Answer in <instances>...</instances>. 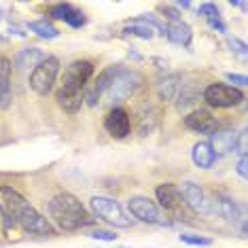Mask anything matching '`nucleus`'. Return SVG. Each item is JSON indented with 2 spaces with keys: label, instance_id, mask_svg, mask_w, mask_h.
Here are the masks:
<instances>
[{
  "label": "nucleus",
  "instance_id": "1",
  "mask_svg": "<svg viewBox=\"0 0 248 248\" xmlns=\"http://www.w3.org/2000/svg\"><path fill=\"white\" fill-rule=\"evenodd\" d=\"M0 214L4 218H9V221H13L15 225H19L26 233L41 235V238L55 235L51 223L19 191H15L11 187H0Z\"/></svg>",
  "mask_w": 248,
  "mask_h": 248
},
{
  "label": "nucleus",
  "instance_id": "2",
  "mask_svg": "<svg viewBox=\"0 0 248 248\" xmlns=\"http://www.w3.org/2000/svg\"><path fill=\"white\" fill-rule=\"evenodd\" d=\"M49 217L53 218V223L64 231H78L87 225L93 223V218L89 217L87 208L81 204L72 193H60L49 202Z\"/></svg>",
  "mask_w": 248,
  "mask_h": 248
},
{
  "label": "nucleus",
  "instance_id": "3",
  "mask_svg": "<svg viewBox=\"0 0 248 248\" xmlns=\"http://www.w3.org/2000/svg\"><path fill=\"white\" fill-rule=\"evenodd\" d=\"M144 77L140 75L138 70L125 68V66H117L115 75H112V81L106 87V100L108 102H125L127 98H132L134 93L142 87Z\"/></svg>",
  "mask_w": 248,
  "mask_h": 248
},
{
  "label": "nucleus",
  "instance_id": "4",
  "mask_svg": "<svg viewBox=\"0 0 248 248\" xmlns=\"http://www.w3.org/2000/svg\"><path fill=\"white\" fill-rule=\"evenodd\" d=\"M89 206H92L93 214L100 218V221L108 223L110 227H117V229H129L132 227V217L125 212V208H123L117 200H112V197H104V195H95L92 197V202H89Z\"/></svg>",
  "mask_w": 248,
  "mask_h": 248
},
{
  "label": "nucleus",
  "instance_id": "5",
  "mask_svg": "<svg viewBox=\"0 0 248 248\" xmlns=\"http://www.w3.org/2000/svg\"><path fill=\"white\" fill-rule=\"evenodd\" d=\"M60 75V60L47 55L34 70L30 72V89L36 95H47L53 89V83Z\"/></svg>",
  "mask_w": 248,
  "mask_h": 248
},
{
  "label": "nucleus",
  "instance_id": "6",
  "mask_svg": "<svg viewBox=\"0 0 248 248\" xmlns=\"http://www.w3.org/2000/svg\"><path fill=\"white\" fill-rule=\"evenodd\" d=\"M202 98L206 100L212 108H231L238 106L244 100V93L233 85H225V83H212L202 92Z\"/></svg>",
  "mask_w": 248,
  "mask_h": 248
},
{
  "label": "nucleus",
  "instance_id": "7",
  "mask_svg": "<svg viewBox=\"0 0 248 248\" xmlns=\"http://www.w3.org/2000/svg\"><path fill=\"white\" fill-rule=\"evenodd\" d=\"M93 77V64L89 60H77L66 66L62 75V89H72V92H85L87 83Z\"/></svg>",
  "mask_w": 248,
  "mask_h": 248
},
{
  "label": "nucleus",
  "instance_id": "8",
  "mask_svg": "<svg viewBox=\"0 0 248 248\" xmlns=\"http://www.w3.org/2000/svg\"><path fill=\"white\" fill-rule=\"evenodd\" d=\"M178 191H180V195H183V202L193 212H197V214H210V212H214V202L210 200V195H208L197 183H191V180H187V183L180 185Z\"/></svg>",
  "mask_w": 248,
  "mask_h": 248
},
{
  "label": "nucleus",
  "instance_id": "9",
  "mask_svg": "<svg viewBox=\"0 0 248 248\" xmlns=\"http://www.w3.org/2000/svg\"><path fill=\"white\" fill-rule=\"evenodd\" d=\"M127 208H129V212H132V217H136L138 221L149 223V225H163L159 206H157L153 200H149V197H142V195L129 197Z\"/></svg>",
  "mask_w": 248,
  "mask_h": 248
},
{
  "label": "nucleus",
  "instance_id": "10",
  "mask_svg": "<svg viewBox=\"0 0 248 248\" xmlns=\"http://www.w3.org/2000/svg\"><path fill=\"white\" fill-rule=\"evenodd\" d=\"M155 197H157V202H159V206L163 210H168L170 214H174V217H180V214H183L185 202H183V195H180L176 185H172V183L159 185V187L155 189Z\"/></svg>",
  "mask_w": 248,
  "mask_h": 248
},
{
  "label": "nucleus",
  "instance_id": "11",
  "mask_svg": "<svg viewBox=\"0 0 248 248\" xmlns=\"http://www.w3.org/2000/svg\"><path fill=\"white\" fill-rule=\"evenodd\" d=\"M185 127L197 134H214L218 127V121L208 108H195L185 117Z\"/></svg>",
  "mask_w": 248,
  "mask_h": 248
},
{
  "label": "nucleus",
  "instance_id": "12",
  "mask_svg": "<svg viewBox=\"0 0 248 248\" xmlns=\"http://www.w3.org/2000/svg\"><path fill=\"white\" fill-rule=\"evenodd\" d=\"M104 129L108 132V136L121 140L125 138L129 132H132V119H129L127 110L123 108H112L108 110V115H106L104 119Z\"/></svg>",
  "mask_w": 248,
  "mask_h": 248
},
{
  "label": "nucleus",
  "instance_id": "13",
  "mask_svg": "<svg viewBox=\"0 0 248 248\" xmlns=\"http://www.w3.org/2000/svg\"><path fill=\"white\" fill-rule=\"evenodd\" d=\"M49 15H51L53 19L66 21V24L72 26V28H81V26H85V15H83L78 9L72 7V4H68V2L53 4V7L49 9Z\"/></svg>",
  "mask_w": 248,
  "mask_h": 248
},
{
  "label": "nucleus",
  "instance_id": "14",
  "mask_svg": "<svg viewBox=\"0 0 248 248\" xmlns=\"http://www.w3.org/2000/svg\"><path fill=\"white\" fill-rule=\"evenodd\" d=\"M163 34L168 36V41L174 45H183V47H189L191 38H193V32H191V26L183 19H174L166 24V32Z\"/></svg>",
  "mask_w": 248,
  "mask_h": 248
},
{
  "label": "nucleus",
  "instance_id": "15",
  "mask_svg": "<svg viewBox=\"0 0 248 248\" xmlns=\"http://www.w3.org/2000/svg\"><path fill=\"white\" fill-rule=\"evenodd\" d=\"M11 72H13L11 60L0 55V110H7L11 106Z\"/></svg>",
  "mask_w": 248,
  "mask_h": 248
},
{
  "label": "nucleus",
  "instance_id": "16",
  "mask_svg": "<svg viewBox=\"0 0 248 248\" xmlns=\"http://www.w3.org/2000/svg\"><path fill=\"white\" fill-rule=\"evenodd\" d=\"M235 138H238V134L231 132V129H223V132H214L210 134V144L214 155H227L231 151L235 149Z\"/></svg>",
  "mask_w": 248,
  "mask_h": 248
},
{
  "label": "nucleus",
  "instance_id": "17",
  "mask_svg": "<svg viewBox=\"0 0 248 248\" xmlns=\"http://www.w3.org/2000/svg\"><path fill=\"white\" fill-rule=\"evenodd\" d=\"M83 95H85V92H72V89H62L60 87V92L58 95H55V100H58V104H60V108L64 110V112H68V115H75V112L81 110V106H83Z\"/></svg>",
  "mask_w": 248,
  "mask_h": 248
},
{
  "label": "nucleus",
  "instance_id": "18",
  "mask_svg": "<svg viewBox=\"0 0 248 248\" xmlns=\"http://www.w3.org/2000/svg\"><path fill=\"white\" fill-rule=\"evenodd\" d=\"M45 58H47V55H45L38 47H28V49H21V51H17V55L13 58L11 64H13L15 68H19V70H26V68L34 70Z\"/></svg>",
  "mask_w": 248,
  "mask_h": 248
},
{
  "label": "nucleus",
  "instance_id": "19",
  "mask_svg": "<svg viewBox=\"0 0 248 248\" xmlns=\"http://www.w3.org/2000/svg\"><path fill=\"white\" fill-rule=\"evenodd\" d=\"M214 212L221 214L225 221L235 223V221L240 218V214H242V208H240V204L233 200V197H229V195H218L217 202H214Z\"/></svg>",
  "mask_w": 248,
  "mask_h": 248
},
{
  "label": "nucleus",
  "instance_id": "20",
  "mask_svg": "<svg viewBox=\"0 0 248 248\" xmlns=\"http://www.w3.org/2000/svg\"><path fill=\"white\" fill-rule=\"evenodd\" d=\"M191 159H193V163L197 168H202V170H210V168L217 163V155H214L212 146L208 142H197L193 146V151H191Z\"/></svg>",
  "mask_w": 248,
  "mask_h": 248
},
{
  "label": "nucleus",
  "instance_id": "21",
  "mask_svg": "<svg viewBox=\"0 0 248 248\" xmlns=\"http://www.w3.org/2000/svg\"><path fill=\"white\" fill-rule=\"evenodd\" d=\"M180 92V75H168L157 85V95L161 102H172Z\"/></svg>",
  "mask_w": 248,
  "mask_h": 248
},
{
  "label": "nucleus",
  "instance_id": "22",
  "mask_svg": "<svg viewBox=\"0 0 248 248\" xmlns=\"http://www.w3.org/2000/svg\"><path fill=\"white\" fill-rule=\"evenodd\" d=\"M28 30L34 32V34H36V36H41V38H47V41H53V38H58V36H60V30L51 24V21H47V19L30 21V24H28Z\"/></svg>",
  "mask_w": 248,
  "mask_h": 248
},
{
  "label": "nucleus",
  "instance_id": "23",
  "mask_svg": "<svg viewBox=\"0 0 248 248\" xmlns=\"http://www.w3.org/2000/svg\"><path fill=\"white\" fill-rule=\"evenodd\" d=\"M123 34H127V36H136V38H144V41H149V38H153V28L146 26V24H142V21L136 17V19L127 21V26L123 28Z\"/></svg>",
  "mask_w": 248,
  "mask_h": 248
},
{
  "label": "nucleus",
  "instance_id": "24",
  "mask_svg": "<svg viewBox=\"0 0 248 248\" xmlns=\"http://www.w3.org/2000/svg\"><path fill=\"white\" fill-rule=\"evenodd\" d=\"M200 98H202V92H200V89H193V87H185V89H180V92H178L176 110H178V112L187 110L189 106H191V104H195Z\"/></svg>",
  "mask_w": 248,
  "mask_h": 248
},
{
  "label": "nucleus",
  "instance_id": "25",
  "mask_svg": "<svg viewBox=\"0 0 248 248\" xmlns=\"http://www.w3.org/2000/svg\"><path fill=\"white\" fill-rule=\"evenodd\" d=\"M197 13H200L202 17H204V19L208 21V24H210V21H217V19H221V13H218L217 4H212V2H206V4H202Z\"/></svg>",
  "mask_w": 248,
  "mask_h": 248
},
{
  "label": "nucleus",
  "instance_id": "26",
  "mask_svg": "<svg viewBox=\"0 0 248 248\" xmlns=\"http://www.w3.org/2000/svg\"><path fill=\"white\" fill-rule=\"evenodd\" d=\"M180 242L189 246H210L212 240L210 238H204V235H195V233H183L180 235Z\"/></svg>",
  "mask_w": 248,
  "mask_h": 248
},
{
  "label": "nucleus",
  "instance_id": "27",
  "mask_svg": "<svg viewBox=\"0 0 248 248\" xmlns=\"http://www.w3.org/2000/svg\"><path fill=\"white\" fill-rule=\"evenodd\" d=\"M89 238L98 240V242H115L119 235L110 229H93V231H89Z\"/></svg>",
  "mask_w": 248,
  "mask_h": 248
},
{
  "label": "nucleus",
  "instance_id": "28",
  "mask_svg": "<svg viewBox=\"0 0 248 248\" xmlns=\"http://www.w3.org/2000/svg\"><path fill=\"white\" fill-rule=\"evenodd\" d=\"M233 153H238L240 157L248 153V134H246V129H242V132L238 134V138H235V149H233Z\"/></svg>",
  "mask_w": 248,
  "mask_h": 248
},
{
  "label": "nucleus",
  "instance_id": "29",
  "mask_svg": "<svg viewBox=\"0 0 248 248\" xmlns=\"http://www.w3.org/2000/svg\"><path fill=\"white\" fill-rule=\"evenodd\" d=\"M227 45L231 47V51H233V53H238L240 58H246V49H248L246 43H242L240 38H235V36H229L227 38Z\"/></svg>",
  "mask_w": 248,
  "mask_h": 248
},
{
  "label": "nucleus",
  "instance_id": "30",
  "mask_svg": "<svg viewBox=\"0 0 248 248\" xmlns=\"http://www.w3.org/2000/svg\"><path fill=\"white\" fill-rule=\"evenodd\" d=\"M235 172H238L244 180L248 178V157H246V155H242V157H240L238 166H235Z\"/></svg>",
  "mask_w": 248,
  "mask_h": 248
},
{
  "label": "nucleus",
  "instance_id": "31",
  "mask_svg": "<svg viewBox=\"0 0 248 248\" xmlns=\"http://www.w3.org/2000/svg\"><path fill=\"white\" fill-rule=\"evenodd\" d=\"M227 81L233 83V87H235V85H238V87H244L246 83H248V78H246V75H233V72H229V75H227Z\"/></svg>",
  "mask_w": 248,
  "mask_h": 248
},
{
  "label": "nucleus",
  "instance_id": "32",
  "mask_svg": "<svg viewBox=\"0 0 248 248\" xmlns=\"http://www.w3.org/2000/svg\"><path fill=\"white\" fill-rule=\"evenodd\" d=\"M163 13H166V15H163V17H166L168 21L180 19V13H178V11H176V9H172V7H163Z\"/></svg>",
  "mask_w": 248,
  "mask_h": 248
},
{
  "label": "nucleus",
  "instance_id": "33",
  "mask_svg": "<svg viewBox=\"0 0 248 248\" xmlns=\"http://www.w3.org/2000/svg\"><path fill=\"white\" fill-rule=\"evenodd\" d=\"M208 26H210L212 30H218V32H227V26H225L221 19H217V21H210V24H208Z\"/></svg>",
  "mask_w": 248,
  "mask_h": 248
},
{
  "label": "nucleus",
  "instance_id": "34",
  "mask_svg": "<svg viewBox=\"0 0 248 248\" xmlns=\"http://www.w3.org/2000/svg\"><path fill=\"white\" fill-rule=\"evenodd\" d=\"M231 7H238L242 11H246V2H231Z\"/></svg>",
  "mask_w": 248,
  "mask_h": 248
},
{
  "label": "nucleus",
  "instance_id": "35",
  "mask_svg": "<svg viewBox=\"0 0 248 248\" xmlns=\"http://www.w3.org/2000/svg\"><path fill=\"white\" fill-rule=\"evenodd\" d=\"M176 7H180V9H191V2H178Z\"/></svg>",
  "mask_w": 248,
  "mask_h": 248
}]
</instances>
